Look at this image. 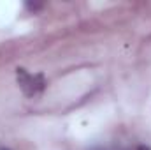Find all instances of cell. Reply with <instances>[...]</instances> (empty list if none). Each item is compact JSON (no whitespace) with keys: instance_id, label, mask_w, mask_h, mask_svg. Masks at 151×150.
<instances>
[{"instance_id":"cell-2","label":"cell","mask_w":151,"mask_h":150,"mask_svg":"<svg viewBox=\"0 0 151 150\" xmlns=\"http://www.w3.org/2000/svg\"><path fill=\"white\" fill-rule=\"evenodd\" d=\"M137 150H151V149H148V147H144V145H141V147H139Z\"/></svg>"},{"instance_id":"cell-1","label":"cell","mask_w":151,"mask_h":150,"mask_svg":"<svg viewBox=\"0 0 151 150\" xmlns=\"http://www.w3.org/2000/svg\"><path fill=\"white\" fill-rule=\"evenodd\" d=\"M18 83H19L21 90L25 92V95H28V97L37 95L46 87V81L40 74H30L25 69H18Z\"/></svg>"}]
</instances>
